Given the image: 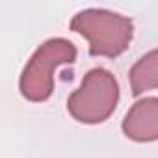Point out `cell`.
Wrapping results in <instances>:
<instances>
[{
    "mask_svg": "<svg viewBox=\"0 0 158 158\" xmlns=\"http://www.w3.org/2000/svg\"><path fill=\"white\" fill-rule=\"evenodd\" d=\"M69 28L89 43L91 56L104 58L121 56L130 47L134 37L132 19L102 8H88L78 11L71 19Z\"/></svg>",
    "mask_w": 158,
    "mask_h": 158,
    "instance_id": "cell-1",
    "label": "cell"
},
{
    "mask_svg": "<svg viewBox=\"0 0 158 158\" xmlns=\"http://www.w3.org/2000/svg\"><path fill=\"white\" fill-rule=\"evenodd\" d=\"M78 50L65 37H50L30 56L19 78V91L30 102H45L54 91V73L61 65H73Z\"/></svg>",
    "mask_w": 158,
    "mask_h": 158,
    "instance_id": "cell-2",
    "label": "cell"
},
{
    "mask_svg": "<svg viewBox=\"0 0 158 158\" xmlns=\"http://www.w3.org/2000/svg\"><path fill=\"white\" fill-rule=\"evenodd\" d=\"M119 82L104 67L89 69L80 86L67 99L71 117L84 125H101L115 112L119 102Z\"/></svg>",
    "mask_w": 158,
    "mask_h": 158,
    "instance_id": "cell-3",
    "label": "cell"
},
{
    "mask_svg": "<svg viewBox=\"0 0 158 158\" xmlns=\"http://www.w3.org/2000/svg\"><path fill=\"white\" fill-rule=\"evenodd\" d=\"M123 134L138 143H151L158 139V99L145 97L136 101L121 123Z\"/></svg>",
    "mask_w": 158,
    "mask_h": 158,
    "instance_id": "cell-4",
    "label": "cell"
},
{
    "mask_svg": "<svg viewBox=\"0 0 158 158\" xmlns=\"http://www.w3.org/2000/svg\"><path fill=\"white\" fill-rule=\"evenodd\" d=\"M130 78V89L134 97L143 95L145 91H151L158 84V52L156 48L149 50L145 56H141L128 73Z\"/></svg>",
    "mask_w": 158,
    "mask_h": 158,
    "instance_id": "cell-5",
    "label": "cell"
}]
</instances>
